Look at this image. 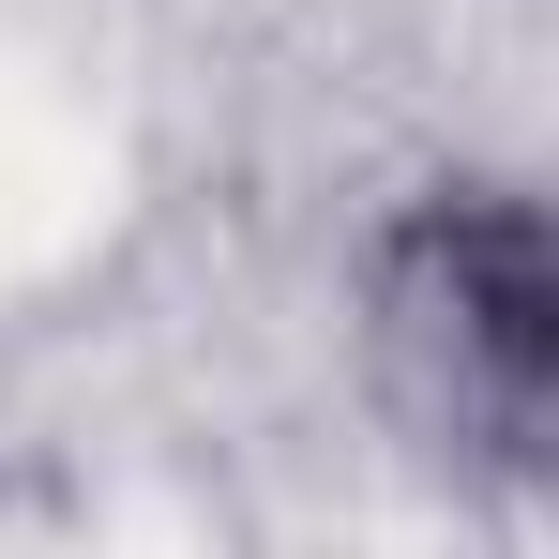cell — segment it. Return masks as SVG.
<instances>
[{"instance_id":"6da1fadb","label":"cell","mask_w":559,"mask_h":559,"mask_svg":"<svg viewBox=\"0 0 559 559\" xmlns=\"http://www.w3.org/2000/svg\"><path fill=\"white\" fill-rule=\"evenodd\" d=\"M378 348L439 439L559 454V212L545 197H424L378 242Z\"/></svg>"}]
</instances>
